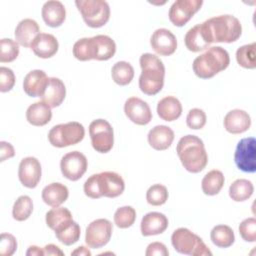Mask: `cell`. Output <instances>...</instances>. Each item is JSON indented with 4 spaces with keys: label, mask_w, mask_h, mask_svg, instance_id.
Here are the masks:
<instances>
[{
    "label": "cell",
    "mask_w": 256,
    "mask_h": 256,
    "mask_svg": "<svg viewBox=\"0 0 256 256\" xmlns=\"http://www.w3.org/2000/svg\"><path fill=\"white\" fill-rule=\"evenodd\" d=\"M73 55L80 61L95 60L96 45L94 38H82L76 41L73 46Z\"/></svg>",
    "instance_id": "cell-33"
},
{
    "label": "cell",
    "mask_w": 256,
    "mask_h": 256,
    "mask_svg": "<svg viewBox=\"0 0 256 256\" xmlns=\"http://www.w3.org/2000/svg\"><path fill=\"white\" fill-rule=\"evenodd\" d=\"M255 48L256 43L246 44L239 47L236 51V60L237 63L246 69H254L256 67L255 62Z\"/></svg>",
    "instance_id": "cell-38"
},
{
    "label": "cell",
    "mask_w": 256,
    "mask_h": 256,
    "mask_svg": "<svg viewBox=\"0 0 256 256\" xmlns=\"http://www.w3.org/2000/svg\"><path fill=\"white\" fill-rule=\"evenodd\" d=\"M65 96L66 88L63 81L56 77H49L48 84L40 98L51 108H55L62 104Z\"/></svg>",
    "instance_id": "cell-20"
},
{
    "label": "cell",
    "mask_w": 256,
    "mask_h": 256,
    "mask_svg": "<svg viewBox=\"0 0 256 256\" xmlns=\"http://www.w3.org/2000/svg\"><path fill=\"white\" fill-rule=\"evenodd\" d=\"M71 255H76V256H90L91 252L84 246H80L76 248L74 251L71 252Z\"/></svg>",
    "instance_id": "cell-51"
},
{
    "label": "cell",
    "mask_w": 256,
    "mask_h": 256,
    "mask_svg": "<svg viewBox=\"0 0 256 256\" xmlns=\"http://www.w3.org/2000/svg\"><path fill=\"white\" fill-rule=\"evenodd\" d=\"M225 182L223 173L220 170H211L209 171L202 179L201 187L204 194L213 196L220 192Z\"/></svg>",
    "instance_id": "cell-29"
},
{
    "label": "cell",
    "mask_w": 256,
    "mask_h": 256,
    "mask_svg": "<svg viewBox=\"0 0 256 256\" xmlns=\"http://www.w3.org/2000/svg\"><path fill=\"white\" fill-rule=\"evenodd\" d=\"M46 224L53 231L58 230L69 221L73 220L71 212L64 207H53L46 213Z\"/></svg>",
    "instance_id": "cell-32"
},
{
    "label": "cell",
    "mask_w": 256,
    "mask_h": 256,
    "mask_svg": "<svg viewBox=\"0 0 256 256\" xmlns=\"http://www.w3.org/2000/svg\"><path fill=\"white\" fill-rule=\"evenodd\" d=\"M223 124L227 132L231 134H241L250 128L251 118L246 111L234 109L225 115Z\"/></svg>",
    "instance_id": "cell-18"
},
{
    "label": "cell",
    "mask_w": 256,
    "mask_h": 256,
    "mask_svg": "<svg viewBox=\"0 0 256 256\" xmlns=\"http://www.w3.org/2000/svg\"><path fill=\"white\" fill-rule=\"evenodd\" d=\"M43 250H44V254L45 255H52V256H57V255L63 256L64 255V252L58 246H56L54 244L46 245L43 248Z\"/></svg>",
    "instance_id": "cell-49"
},
{
    "label": "cell",
    "mask_w": 256,
    "mask_h": 256,
    "mask_svg": "<svg viewBox=\"0 0 256 256\" xmlns=\"http://www.w3.org/2000/svg\"><path fill=\"white\" fill-rule=\"evenodd\" d=\"M141 75L139 77V88L146 95L159 93L164 85L165 67L163 62L154 54L144 53L139 59Z\"/></svg>",
    "instance_id": "cell-3"
},
{
    "label": "cell",
    "mask_w": 256,
    "mask_h": 256,
    "mask_svg": "<svg viewBox=\"0 0 256 256\" xmlns=\"http://www.w3.org/2000/svg\"><path fill=\"white\" fill-rule=\"evenodd\" d=\"M33 211L32 199L27 195H22L14 202L12 209V216L17 221H25L28 219Z\"/></svg>",
    "instance_id": "cell-37"
},
{
    "label": "cell",
    "mask_w": 256,
    "mask_h": 256,
    "mask_svg": "<svg viewBox=\"0 0 256 256\" xmlns=\"http://www.w3.org/2000/svg\"><path fill=\"white\" fill-rule=\"evenodd\" d=\"M84 136L85 129L83 125L72 121L52 127L48 133V140L52 146L63 148L81 142Z\"/></svg>",
    "instance_id": "cell-6"
},
{
    "label": "cell",
    "mask_w": 256,
    "mask_h": 256,
    "mask_svg": "<svg viewBox=\"0 0 256 256\" xmlns=\"http://www.w3.org/2000/svg\"><path fill=\"white\" fill-rule=\"evenodd\" d=\"M84 22L91 28L104 26L110 18V7L104 0H76Z\"/></svg>",
    "instance_id": "cell-7"
},
{
    "label": "cell",
    "mask_w": 256,
    "mask_h": 256,
    "mask_svg": "<svg viewBox=\"0 0 256 256\" xmlns=\"http://www.w3.org/2000/svg\"><path fill=\"white\" fill-rule=\"evenodd\" d=\"M101 196L115 198L121 195L125 189L123 178L116 172L105 171L97 174Z\"/></svg>",
    "instance_id": "cell-15"
},
{
    "label": "cell",
    "mask_w": 256,
    "mask_h": 256,
    "mask_svg": "<svg viewBox=\"0 0 256 256\" xmlns=\"http://www.w3.org/2000/svg\"><path fill=\"white\" fill-rule=\"evenodd\" d=\"M203 32L210 44L216 42L232 43L242 34L240 21L232 15H219L201 23Z\"/></svg>",
    "instance_id": "cell-1"
},
{
    "label": "cell",
    "mask_w": 256,
    "mask_h": 256,
    "mask_svg": "<svg viewBox=\"0 0 256 256\" xmlns=\"http://www.w3.org/2000/svg\"><path fill=\"white\" fill-rule=\"evenodd\" d=\"M211 241L219 248H228L235 241L234 231L227 225H216L210 233Z\"/></svg>",
    "instance_id": "cell-31"
},
{
    "label": "cell",
    "mask_w": 256,
    "mask_h": 256,
    "mask_svg": "<svg viewBox=\"0 0 256 256\" xmlns=\"http://www.w3.org/2000/svg\"><path fill=\"white\" fill-rule=\"evenodd\" d=\"M169 252L167 247L161 242H152L147 246L146 256H168Z\"/></svg>",
    "instance_id": "cell-47"
},
{
    "label": "cell",
    "mask_w": 256,
    "mask_h": 256,
    "mask_svg": "<svg viewBox=\"0 0 256 256\" xmlns=\"http://www.w3.org/2000/svg\"><path fill=\"white\" fill-rule=\"evenodd\" d=\"M84 193L86 196L92 198V199H98L101 196L100 190H99V184H98V178L97 174L91 175L84 183L83 186Z\"/></svg>",
    "instance_id": "cell-46"
},
{
    "label": "cell",
    "mask_w": 256,
    "mask_h": 256,
    "mask_svg": "<svg viewBox=\"0 0 256 256\" xmlns=\"http://www.w3.org/2000/svg\"><path fill=\"white\" fill-rule=\"evenodd\" d=\"M19 55V44L10 39L3 38L0 40V62H12Z\"/></svg>",
    "instance_id": "cell-40"
},
{
    "label": "cell",
    "mask_w": 256,
    "mask_h": 256,
    "mask_svg": "<svg viewBox=\"0 0 256 256\" xmlns=\"http://www.w3.org/2000/svg\"><path fill=\"white\" fill-rule=\"evenodd\" d=\"M52 118L51 107L43 101L31 104L26 111L27 121L34 126H44L50 122Z\"/></svg>",
    "instance_id": "cell-27"
},
{
    "label": "cell",
    "mask_w": 256,
    "mask_h": 256,
    "mask_svg": "<svg viewBox=\"0 0 256 256\" xmlns=\"http://www.w3.org/2000/svg\"><path fill=\"white\" fill-rule=\"evenodd\" d=\"M41 174V164L37 158L29 156L21 160L18 169V177L23 186L30 189L35 188L40 182Z\"/></svg>",
    "instance_id": "cell-13"
},
{
    "label": "cell",
    "mask_w": 256,
    "mask_h": 256,
    "mask_svg": "<svg viewBox=\"0 0 256 256\" xmlns=\"http://www.w3.org/2000/svg\"><path fill=\"white\" fill-rule=\"evenodd\" d=\"M49 77L43 70H32L24 78L23 89L30 97H41L48 84Z\"/></svg>",
    "instance_id": "cell-19"
},
{
    "label": "cell",
    "mask_w": 256,
    "mask_h": 256,
    "mask_svg": "<svg viewBox=\"0 0 256 256\" xmlns=\"http://www.w3.org/2000/svg\"><path fill=\"white\" fill-rule=\"evenodd\" d=\"M136 219V211L131 206L118 208L114 213V223L117 227L125 229L131 227Z\"/></svg>",
    "instance_id": "cell-39"
},
{
    "label": "cell",
    "mask_w": 256,
    "mask_h": 256,
    "mask_svg": "<svg viewBox=\"0 0 256 256\" xmlns=\"http://www.w3.org/2000/svg\"><path fill=\"white\" fill-rule=\"evenodd\" d=\"M124 112L128 119L137 125H147L152 120L149 105L138 97H130L125 101Z\"/></svg>",
    "instance_id": "cell-14"
},
{
    "label": "cell",
    "mask_w": 256,
    "mask_h": 256,
    "mask_svg": "<svg viewBox=\"0 0 256 256\" xmlns=\"http://www.w3.org/2000/svg\"><path fill=\"white\" fill-rule=\"evenodd\" d=\"M168 190L162 184H154L146 192V200L150 205L161 206L168 199Z\"/></svg>",
    "instance_id": "cell-41"
},
{
    "label": "cell",
    "mask_w": 256,
    "mask_h": 256,
    "mask_svg": "<svg viewBox=\"0 0 256 256\" xmlns=\"http://www.w3.org/2000/svg\"><path fill=\"white\" fill-rule=\"evenodd\" d=\"M42 18L49 27H59L65 21L66 10L60 1H47L44 3L41 10Z\"/></svg>",
    "instance_id": "cell-23"
},
{
    "label": "cell",
    "mask_w": 256,
    "mask_h": 256,
    "mask_svg": "<svg viewBox=\"0 0 256 256\" xmlns=\"http://www.w3.org/2000/svg\"><path fill=\"white\" fill-rule=\"evenodd\" d=\"M184 42L187 49L192 52L203 51L211 45L203 32L201 24H197L187 31Z\"/></svg>",
    "instance_id": "cell-28"
},
{
    "label": "cell",
    "mask_w": 256,
    "mask_h": 256,
    "mask_svg": "<svg viewBox=\"0 0 256 256\" xmlns=\"http://www.w3.org/2000/svg\"><path fill=\"white\" fill-rule=\"evenodd\" d=\"M89 135L91 144L95 151L99 153L109 152L114 144L113 128L107 120L96 119L89 125Z\"/></svg>",
    "instance_id": "cell-8"
},
{
    "label": "cell",
    "mask_w": 256,
    "mask_h": 256,
    "mask_svg": "<svg viewBox=\"0 0 256 256\" xmlns=\"http://www.w3.org/2000/svg\"><path fill=\"white\" fill-rule=\"evenodd\" d=\"M54 232H55L56 238L62 244L67 245V246L76 243L79 240L80 234H81L80 226L74 220L69 221L64 226H62L61 228H59L58 230H56Z\"/></svg>",
    "instance_id": "cell-35"
},
{
    "label": "cell",
    "mask_w": 256,
    "mask_h": 256,
    "mask_svg": "<svg viewBox=\"0 0 256 256\" xmlns=\"http://www.w3.org/2000/svg\"><path fill=\"white\" fill-rule=\"evenodd\" d=\"M87 159L79 151H72L65 154L60 161L62 175L71 181L79 180L87 170Z\"/></svg>",
    "instance_id": "cell-11"
},
{
    "label": "cell",
    "mask_w": 256,
    "mask_h": 256,
    "mask_svg": "<svg viewBox=\"0 0 256 256\" xmlns=\"http://www.w3.org/2000/svg\"><path fill=\"white\" fill-rule=\"evenodd\" d=\"M15 155L14 147L6 141L0 142V161L3 162L9 158H12Z\"/></svg>",
    "instance_id": "cell-48"
},
{
    "label": "cell",
    "mask_w": 256,
    "mask_h": 256,
    "mask_svg": "<svg viewBox=\"0 0 256 256\" xmlns=\"http://www.w3.org/2000/svg\"><path fill=\"white\" fill-rule=\"evenodd\" d=\"M171 243L174 249L185 255L211 256L212 252L203 240L187 228L176 229L171 236Z\"/></svg>",
    "instance_id": "cell-5"
},
{
    "label": "cell",
    "mask_w": 256,
    "mask_h": 256,
    "mask_svg": "<svg viewBox=\"0 0 256 256\" xmlns=\"http://www.w3.org/2000/svg\"><path fill=\"white\" fill-rule=\"evenodd\" d=\"M254 192V186L247 179H237L229 187V196L236 202H242L249 199Z\"/></svg>",
    "instance_id": "cell-34"
},
{
    "label": "cell",
    "mask_w": 256,
    "mask_h": 256,
    "mask_svg": "<svg viewBox=\"0 0 256 256\" xmlns=\"http://www.w3.org/2000/svg\"><path fill=\"white\" fill-rule=\"evenodd\" d=\"M30 48L36 56L47 59L51 58L57 53L59 44L54 35L48 33H39L31 43Z\"/></svg>",
    "instance_id": "cell-17"
},
{
    "label": "cell",
    "mask_w": 256,
    "mask_h": 256,
    "mask_svg": "<svg viewBox=\"0 0 256 256\" xmlns=\"http://www.w3.org/2000/svg\"><path fill=\"white\" fill-rule=\"evenodd\" d=\"M182 113V105L174 96H166L157 104L158 116L167 122H172L178 119Z\"/></svg>",
    "instance_id": "cell-26"
},
{
    "label": "cell",
    "mask_w": 256,
    "mask_h": 256,
    "mask_svg": "<svg viewBox=\"0 0 256 256\" xmlns=\"http://www.w3.org/2000/svg\"><path fill=\"white\" fill-rule=\"evenodd\" d=\"M239 233L247 242L256 241V219L254 217L244 219L239 225Z\"/></svg>",
    "instance_id": "cell-43"
},
{
    "label": "cell",
    "mask_w": 256,
    "mask_h": 256,
    "mask_svg": "<svg viewBox=\"0 0 256 256\" xmlns=\"http://www.w3.org/2000/svg\"><path fill=\"white\" fill-rule=\"evenodd\" d=\"M96 45L95 60L106 61L112 58L116 52V44L114 40L107 35L93 36Z\"/></svg>",
    "instance_id": "cell-30"
},
{
    "label": "cell",
    "mask_w": 256,
    "mask_h": 256,
    "mask_svg": "<svg viewBox=\"0 0 256 256\" xmlns=\"http://www.w3.org/2000/svg\"><path fill=\"white\" fill-rule=\"evenodd\" d=\"M176 152L183 167L191 173H199L207 165L208 155L204 143L195 135L182 137L177 144Z\"/></svg>",
    "instance_id": "cell-2"
},
{
    "label": "cell",
    "mask_w": 256,
    "mask_h": 256,
    "mask_svg": "<svg viewBox=\"0 0 256 256\" xmlns=\"http://www.w3.org/2000/svg\"><path fill=\"white\" fill-rule=\"evenodd\" d=\"M206 119V114L202 109L193 108L187 114L186 124L190 129L199 130L205 126Z\"/></svg>",
    "instance_id": "cell-42"
},
{
    "label": "cell",
    "mask_w": 256,
    "mask_h": 256,
    "mask_svg": "<svg viewBox=\"0 0 256 256\" xmlns=\"http://www.w3.org/2000/svg\"><path fill=\"white\" fill-rule=\"evenodd\" d=\"M147 139L153 149L163 151L171 146L174 140V132L168 126L157 125L149 131Z\"/></svg>",
    "instance_id": "cell-22"
},
{
    "label": "cell",
    "mask_w": 256,
    "mask_h": 256,
    "mask_svg": "<svg viewBox=\"0 0 256 256\" xmlns=\"http://www.w3.org/2000/svg\"><path fill=\"white\" fill-rule=\"evenodd\" d=\"M150 45L160 56H170L176 51L177 39L170 30L159 28L153 32Z\"/></svg>",
    "instance_id": "cell-16"
},
{
    "label": "cell",
    "mask_w": 256,
    "mask_h": 256,
    "mask_svg": "<svg viewBox=\"0 0 256 256\" xmlns=\"http://www.w3.org/2000/svg\"><path fill=\"white\" fill-rule=\"evenodd\" d=\"M38 23L30 18L21 20L15 29L16 42L23 47H30L35 37L40 33Z\"/></svg>",
    "instance_id": "cell-24"
},
{
    "label": "cell",
    "mask_w": 256,
    "mask_h": 256,
    "mask_svg": "<svg viewBox=\"0 0 256 256\" xmlns=\"http://www.w3.org/2000/svg\"><path fill=\"white\" fill-rule=\"evenodd\" d=\"M26 255L27 256H43L45 255L44 254V250L39 248L38 246H35V245H32L28 248L27 252H26Z\"/></svg>",
    "instance_id": "cell-50"
},
{
    "label": "cell",
    "mask_w": 256,
    "mask_h": 256,
    "mask_svg": "<svg viewBox=\"0 0 256 256\" xmlns=\"http://www.w3.org/2000/svg\"><path fill=\"white\" fill-rule=\"evenodd\" d=\"M41 196L42 200L47 205L51 207H59L67 200L69 196V191L64 184L54 182L44 187Z\"/></svg>",
    "instance_id": "cell-25"
},
{
    "label": "cell",
    "mask_w": 256,
    "mask_h": 256,
    "mask_svg": "<svg viewBox=\"0 0 256 256\" xmlns=\"http://www.w3.org/2000/svg\"><path fill=\"white\" fill-rule=\"evenodd\" d=\"M112 223L104 218L92 221L86 228L85 242L90 248H101L105 246L112 235Z\"/></svg>",
    "instance_id": "cell-10"
},
{
    "label": "cell",
    "mask_w": 256,
    "mask_h": 256,
    "mask_svg": "<svg viewBox=\"0 0 256 256\" xmlns=\"http://www.w3.org/2000/svg\"><path fill=\"white\" fill-rule=\"evenodd\" d=\"M168 227L167 217L160 212H149L143 216L140 224L143 236H152L163 233Z\"/></svg>",
    "instance_id": "cell-21"
},
{
    "label": "cell",
    "mask_w": 256,
    "mask_h": 256,
    "mask_svg": "<svg viewBox=\"0 0 256 256\" xmlns=\"http://www.w3.org/2000/svg\"><path fill=\"white\" fill-rule=\"evenodd\" d=\"M111 76L116 84L125 86L133 80L134 69L130 63L126 61H118L111 69Z\"/></svg>",
    "instance_id": "cell-36"
},
{
    "label": "cell",
    "mask_w": 256,
    "mask_h": 256,
    "mask_svg": "<svg viewBox=\"0 0 256 256\" xmlns=\"http://www.w3.org/2000/svg\"><path fill=\"white\" fill-rule=\"evenodd\" d=\"M234 161L237 168L245 173L256 171V140L254 137L243 138L238 142Z\"/></svg>",
    "instance_id": "cell-9"
},
{
    "label": "cell",
    "mask_w": 256,
    "mask_h": 256,
    "mask_svg": "<svg viewBox=\"0 0 256 256\" xmlns=\"http://www.w3.org/2000/svg\"><path fill=\"white\" fill-rule=\"evenodd\" d=\"M15 74L8 67H0V91L8 92L15 84Z\"/></svg>",
    "instance_id": "cell-45"
},
{
    "label": "cell",
    "mask_w": 256,
    "mask_h": 256,
    "mask_svg": "<svg viewBox=\"0 0 256 256\" xmlns=\"http://www.w3.org/2000/svg\"><path fill=\"white\" fill-rule=\"evenodd\" d=\"M230 63L228 52L220 47H210L193 61V71L201 79H209L225 70Z\"/></svg>",
    "instance_id": "cell-4"
},
{
    "label": "cell",
    "mask_w": 256,
    "mask_h": 256,
    "mask_svg": "<svg viewBox=\"0 0 256 256\" xmlns=\"http://www.w3.org/2000/svg\"><path fill=\"white\" fill-rule=\"evenodd\" d=\"M203 4L202 0H177L169 10V20L177 27L184 26Z\"/></svg>",
    "instance_id": "cell-12"
},
{
    "label": "cell",
    "mask_w": 256,
    "mask_h": 256,
    "mask_svg": "<svg viewBox=\"0 0 256 256\" xmlns=\"http://www.w3.org/2000/svg\"><path fill=\"white\" fill-rule=\"evenodd\" d=\"M17 249L16 238L9 233H2L0 237V254L11 256Z\"/></svg>",
    "instance_id": "cell-44"
}]
</instances>
